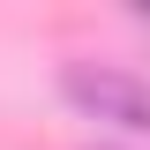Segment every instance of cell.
<instances>
[{
  "label": "cell",
  "instance_id": "cell-1",
  "mask_svg": "<svg viewBox=\"0 0 150 150\" xmlns=\"http://www.w3.org/2000/svg\"><path fill=\"white\" fill-rule=\"evenodd\" d=\"M60 98H68L83 120L150 135V83L128 75V68H112V60H68V68H60Z\"/></svg>",
  "mask_w": 150,
  "mask_h": 150
}]
</instances>
